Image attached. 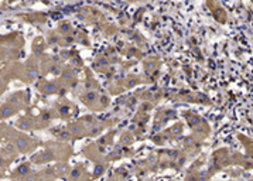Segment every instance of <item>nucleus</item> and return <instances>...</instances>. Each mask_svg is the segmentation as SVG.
<instances>
[{"instance_id":"f257e3e1","label":"nucleus","mask_w":253,"mask_h":181,"mask_svg":"<svg viewBox=\"0 0 253 181\" xmlns=\"http://www.w3.org/2000/svg\"><path fill=\"white\" fill-rule=\"evenodd\" d=\"M16 143H17V146L20 147L21 150H27V149H28V143H27V140H24V139H19Z\"/></svg>"},{"instance_id":"f03ea898","label":"nucleus","mask_w":253,"mask_h":181,"mask_svg":"<svg viewBox=\"0 0 253 181\" xmlns=\"http://www.w3.org/2000/svg\"><path fill=\"white\" fill-rule=\"evenodd\" d=\"M17 173H19V174H21V176L28 174V167H27V166H20V167H19V170H17Z\"/></svg>"},{"instance_id":"7ed1b4c3","label":"nucleus","mask_w":253,"mask_h":181,"mask_svg":"<svg viewBox=\"0 0 253 181\" xmlns=\"http://www.w3.org/2000/svg\"><path fill=\"white\" fill-rule=\"evenodd\" d=\"M78 176H79V170H74L72 174H71V178H76Z\"/></svg>"},{"instance_id":"20e7f679","label":"nucleus","mask_w":253,"mask_h":181,"mask_svg":"<svg viewBox=\"0 0 253 181\" xmlns=\"http://www.w3.org/2000/svg\"><path fill=\"white\" fill-rule=\"evenodd\" d=\"M3 166V159H1V157H0V167Z\"/></svg>"},{"instance_id":"39448f33","label":"nucleus","mask_w":253,"mask_h":181,"mask_svg":"<svg viewBox=\"0 0 253 181\" xmlns=\"http://www.w3.org/2000/svg\"><path fill=\"white\" fill-rule=\"evenodd\" d=\"M0 89H1V84H0Z\"/></svg>"}]
</instances>
